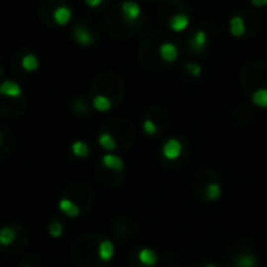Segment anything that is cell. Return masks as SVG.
<instances>
[{"mask_svg": "<svg viewBox=\"0 0 267 267\" xmlns=\"http://www.w3.org/2000/svg\"><path fill=\"white\" fill-rule=\"evenodd\" d=\"M38 66H39V61H38V58H36L35 55H25V57L22 58V67H24L25 70L33 72V70L38 69Z\"/></svg>", "mask_w": 267, "mask_h": 267, "instance_id": "ffe728a7", "label": "cell"}, {"mask_svg": "<svg viewBox=\"0 0 267 267\" xmlns=\"http://www.w3.org/2000/svg\"><path fill=\"white\" fill-rule=\"evenodd\" d=\"M181 153V142L178 139H169L163 145V155L167 159H177Z\"/></svg>", "mask_w": 267, "mask_h": 267, "instance_id": "277c9868", "label": "cell"}, {"mask_svg": "<svg viewBox=\"0 0 267 267\" xmlns=\"http://www.w3.org/2000/svg\"><path fill=\"white\" fill-rule=\"evenodd\" d=\"M72 153L78 158H86L89 155V145L83 141H75L72 144Z\"/></svg>", "mask_w": 267, "mask_h": 267, "instance_id": "ac0fdd59", "label": "cell"}, {"mask_svg": "<svg viewBox=\"0 0 267 267\" xmlns=\"http://www.w3.org/2000/svg\"><path fill=\"white\" fill-rule=\"evenodd\" d=\"M169 25H170V28H172L174 31H183L189 25V19L185 14H175V16L170 17Z\"/></svg>", "mask_w": 267, "mask_h": 267, "instance_id": "4fadbf2b", "label": "cell"}, {"mask_svg": "<svg viewBox=\"0 0 267 267\" xmlns=\"http://www.w3.org/2000/svg\"><path fill=\"white\" fill-rule=\"evenodd\" d=\"M220 196V186L217 183H211L206 186V191H205V197L209 199V200H216L219 199Z\"/></svg>", "mask_w": 267, "mask_h": 267, "instance_id": "7402d4cb", "label": "cell"}, {"mask_svg": "<svg viewBox=\"0 0 267 267\" xmlns=\"http://www.w3.org/2000/svg\"><path fill=\"white\" fill-rule=\"evenodd\" d=\"M63 230H64L63 223L58 222V220H52L49 223V234H50L52 238H60L61 234H63Z\"/></svg>", "mask_w": 267, "mask_h": 267, "instance_id": "44dd1931", "label": "cell"}, {"mask_svg": "<svg viewBox=\"0 0 267 267\" xmlns=\"http://www.w3.org/2000/svg\"><path fill=\"white\" fill-rule=\"evenodd\" d=\"M20 94H22V89H20V86L16 81L6 80L0 84V95H3V97L16 99V97H20Z\"/></svg>", "mask_w": 267, "mask_h": 267, "instance_id": "7a4b0ae2", "label": "cell"}, {"mask_svg": "<svg viewBox=\"0 0 267 267\" xmlns=\"http://www.w3.org/2000/svg\"><path fill=\"white\" fill-rule=\"evenodd\" d=\"M99 144L105 148V150H114L117 148V141L111 133H102L99 137Z\"/></svg>", "mask_w": 267, "mask_h": 267, "instance_id": "e0dca14e", "label": "cell"}, {"mask_svg": "<svg viewBox=\"0 0 267 267\" xmlns=\"http://www.w3.org/2000/svg\"><path fill=\"white\" fill-rule=\"evenodd\" d=\"M186 70L191 73V75H194V77H199L200 73H201V67L199 66V64H196V63H188L186 64Z\"/></svg>", "mask_w": 267, "mask_h": 267, "instance_id": "cb8c5ba5", "label": "cell"}, {"mask_svg": "<svg viewBox=\"0 0 267 267\" xmlns=\"http://www.w3.org/2000/svg\"><path fill=\"white\" fill-rule=\"evenodd\" d=\"M159 55L167 63H172L178 58V49L172 44V42H164V44L159 47Z\"/></svg>", "mask_w": 267, "mask_h": 267, "instance_id": "52a82bcc", "label": "cell"}, {"mask_svg": "<svg viewBox=\"0 0 267 267\" xmlns=\"http://www.w3.org/2000/svg\"><path fill=\"white\" fill-rule=\"evenodd\" d=\"M122 14L127 22H133L141 16V8L134 2H124L122 3Z\"/></svg>", "mask_w": 267, "mask_h": 267, "instance_id": "3957f363", "label": "cell"}, {"mask_svg": "<svg viewBox=\"0 0 267 267\" xmlns=\"http://www.w3.org/2000/svg\"><path fill=\"white\" fill-rule=\"evenodd\" d=\"M102 164L105 169H108V170H113V172H122V169H124V161L122 159L117 156V155H105L102 158Z\"/></svg>", "mask_w": 267, "mask_h": 267, "instance_id": "5b68a950", "label": "cell"}, {"mask_svg": "<svg viewBox=\"0 0 267 267\" xmlns=\"http://www.w3.org/2000/svg\"><path fill=\"white\" fill-rule=\"evenodd\" d=\"M58 208L60 211L63 212L64 216H67V217H78L80 216V206L77 203H73V201L67 197H63L60 200V203H58Z\"/></svg>", "mask_w": 267, "mask_h": 267, "instance_id": "6da1fadb", "label": "cell"}, {"mask_svg": "<svg viewBox=\"0 0 267 267\" xmlns=\"http://www.w3.org/2000/svg\"><path fill=\"white\" fill-rule=\"evenodd\" d=\"M73 36H75V39L80 42L81 46H89L91 42H92V35H91V31L86 30L84 27H77L75 30H73Z\"/></svg>", "mask_w": 267, "mask_h": 267, "instance_id": "5bb4252c", "label": "cell"}, {"mask_svg": "<svg viewBox=\"0 0 267 267\" xmlns=\"http://www.w3.org/2000/svg\"><path fill=\"white\" fill-rule=\"evenodd\" d=\"M0 144H2V134H0Z\"/></svg>", "mask_w": 267, "mask_h": 267, "instance_id": "83f0119b", "label": "cell"}, {"mask_svg": "<svg viewBox=\"0 0 267 267\" xmlns=\"http://www.w3.org/2000/svg\"><path fill=\"white\" fill-rule=\"evenodd\" d=\"M252 100L255 105L261 106V108H267V89H258L252 95Z\"/></svg>", "mask_w": 267, "mask_h": 267, "instance_id": "d6986e66", "label": "cell"}, {"mask_svg": "<svg viewBox=\"0 0 267 267\" xmlns=\"http://www.w3.org/2000/svg\"><path fill=\"white\" fill-rule=\"evenodd\" d=\"M233 267H256V258L250 253L239 255L236 260H234Z\"/></svg>", "mask_w": 267, "mask_h": 267, "instance_id": "9a60e30c", "label": "cell"}, {"mask_svg": "<svg viewBox=\"0 0 267 267\" xmlns=\"http://www.w3.org/2000/svg\"><path fill=\"white\" fill-rule=\"evenodd\" d=\"M142 128H144V132H145L147 134H155V133L158 132L156 124H155L153 121H150V119H145V121H144Z\"/></svg>", "mask_w": 267, "mask_h": 267, "instance_id": "603a6c76", "label": "cell"}, {"mask_svg": "<svg viewBox=\"0 0 267 267\" xmlns=\"http://www.w3.org/2000/svg\"><path fill=\"white\" fill-rule=\"evenodd\" d=\"M137 260H139V263L144 264L145 267H152L156 264L158 256L150 249H142V250H139V253H137Z\"/></svg>", "mask_w": 267, "mask_h": 267, "instance_id": "30bf717a", "label": "cell"}, {"mask_svg": "<svg viewBox=\"0 0 267 267\" xmlns=\"http://www.w3.org/2000/svg\"><path fill=\"white\" fill-rule=\"evenodd\" d=\"M92 105H94V108H95V110H97V111H102V113L108 111V110L111 108V106H113L111 100H110L108 97H106V95H95Z\"/></svg>", "mask_w": 267, "mask_h": 267, "instance_id": "2e32d148", "label": "cell"}, {"mask_svg": "<svg viewBox=\"0 0 267 267\" xmlns=\"http://www.w3.org/2000/svg\"><path fill=\"white\" fill-rule=\"evenodd\" d=\"M72 17V11L67 8V6H58L55 11H53V19H55V22L60 24V25H66Z\"/></svg>", "mask_w": 267, "mask_h": 267, "instance_id": "7c38bea8", "label": "cell"}, {"mask_svg": "<svg viewBox=\"0 0 267 267\" xmlns=\"http://www.w3.org/2000/svg\"><path fill=\"white\" fill-rule=\"evenodd\" d=\"M205 267H217V266H214V264H208V266H205Z\"/></svg>", "mask_w": 267, "mask_h": 267, "instance_id": "4316f807", "label": "cell"}, {"mask_svg": "<svg viewBox=\"0 0 267 267\" xmlns=\"http://www.w3.org/2000/svg\"><path fill=\"white\" fill-rule=\"evenodd\" d=\"M230 33L233 36H236V38L244 36V33H245V22H244V19L241 16H234V17L230 19Z\"/></svg>", "mask_w": 267, "mask_h": 267, "instance_id": "9c48e42d", "label": "cell"}, {"mask_svg": "<svg viewBox=\"0 0 267 267\" xmlns=\"http://www.w3.org/2000/svg\"><path fill=\"white\" fill-rule=\"evenodd\" d=\"M84 2H86L89 6H99L103 2V0H84Z\"/></svg>", "mask_w": 267, "mask_h": 267, "instance_id": "d4e9b609", "label": "cell"}, {"mask_svg": "<svg viewBox=\"0 0 267 267\" xmlns=\"http://www.w3.org/2000/svg\"><path fill=\"white\" fill-rule=\"evenodd\" d=\"M252 3L255 6H264V5H267V0H252Z\"/></svg>", "mask_w": 267, "mask_h": 267, "instance_id": "484cf974", "label": "cell"}, {"mask_svg": "<svg viewBox=\"0 0 267 267\" xmlns=\"http://www.w3.org/2000/svg\"><path fill=\"white\" fill-rule=\"evenodd\" d=\"M16 230L14 227H3L0 230V245L2 247H8V245H11L14 241H16Z\"/></svg>", "mask_w": 267, "mask_h": 267, "instance_id": "8fae6325", "label": "cell"}, {"mask_svg": "<svg viewBox=\"0 0 267 267\" xmlns=\"http://www.w3.org/2000/svg\"><path fill=\"white\" fill-rule=\"evenodd\" d=\"M24 267H30V266H24Z\"/></svg>", "mask_w": 267, "mask_h": 267, "instance_id": "f1b7e54d", "label": "cell"}, {"mask_svg": "<svg viewBox=\"0 0 267 267\" xmlns=\"http://www.w3.org/2000/svg\"><path fill=\"white\" fill-rule=\"evenodd\" d=\"M113 255H114L113 242L108 241V239H102L99 242V258H100V261H103V263L110 261L113 258Z\"/></svg>", "mask_w": 267, "mask_h": 267, "instance_id": "8992f818", "label": "cell"}, {"mask_svg": "<svg viewBox=\"0 0 267 267\" xmlns=\"http://www.w3.org/2000/svg\"><path fill=\"white\" fill-rule=\"evenodd\" d=\"M206 42H208L206 31L199 30V31H196V33H194V36L191 38V47L194 49V52H201L206 47Z\"/></svg>", "mask_w": 267, "mask_h": 267, "instance_id": "ba28073f", "label": "cell"}]
</instances>
